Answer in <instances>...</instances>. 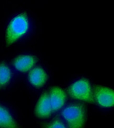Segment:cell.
Returning <instances> with one entry per match:
<instances>
[{"label":"cell","instance_id":"obj_1","mask_svg":"<svg viewBox=\"0 0 114 128\" xmlns=\"http://www.w3.org/2000/svg\"><path fill=\"white\" fill-rule=\"evenodd\" d=\"M29 22L28 16L25 13L16 15L11 20L6 30L5 42L10 46L24 36L28 32Z\"/></svg>","mask_w":114,"mask_h":128},{"label":"cell","instance_id":"obj_4","mask_svg":"<svg viewBox=\"0 0 114 128\" xmlns=\"http://www.w3.org/2000/svg\"><path fill=\"white\" fill-rule=\"evenodd\" d=\"M94 101L103 108L114 106V89L102 86H96L93 91Z\"/></svg>","mask_w":114,"mask_h":128},{"label":"cell","instance_id":"obj_8","mask_svg":"<svg viewBox=\"0 0 114 128\" xmlns=\"http://www.w3.org/2000/svg\"><path fill=\"white\" fill-rule=\"evenodd\" d=\"M29 80L33 86L40 88L44 85L48 79L46 72L41 67H35L32 69L29 74Z\"/></svg>","mask_w":114,"mask_h":128},{"label":"cell","instance_id":"obj_7","mask_svg":"<svg viewBox=\"0 0 114 128\" xmlns=\"http://www.w3.org/2000/svg\"><path fill=\"white\" fill-rule=\"evenodd\" d=\"M36 62L35 57L30 55H21L15 58L13 66L17 70L26 72L30 70Z\"/></svg>","mask_w":114,"mask_h":128},{"label":"cell","instance_id":"obj_5","mask_svg":"<svg viewBox=\"0 0 114 128\" xmlns=\"http://www.w3.org/2000/svg\"><path fill=\"white\" fill-rule=\"evenodd\" d=\"M52 111L49 94L48 92L43 93L38 100L35 106V114L39 118H47L51 115Z\"/></svg>","mask_w":114,"mask_h":128},{"label":"cell","instance_id":"obj_9","mask_svg":"<svg viewBox=\"0 0 114 128\" xmlns=\"http://www.w3.org/2000/svg\"><path fill=\"white\" fill-rule=\"evenodd\" d=\"M0 128H19L9 111L0 105Z\"/></svg>","mask_w":114,"mask_h":128},{"label":"cell","instance_id":"obj_2","mask_svg":"<svg viewBox=\"0 0 114 128\" xmlns=\"http://www.w3.org/2000/svg\"><path fill=\"white\" fill-rule=\"evenodd\" d=\"M61 114L68 128H84L86 111L83 105L70 104L62 110Z\"/></svg>","mask_w":114,"mask_h":128},{"label":"cell","instance_id":"obj_11","mask_svg":"<svg viewBox=\"0 0 114 128\" xmlns=\"http://www.w3.org/2000/svg\"><path fill=\"white\" fill-rule=\"evenodd\" d=\"M46 128H67L63 122L59 119H56L48 124Z\"/></svg>","mask_w":114,"mask_h":128},{"label":"cell","instance_id":"obj_10","mask_svg":"<svg viewBox=\"0 0 114 128\" xmlns=\"http://www.w3.org/2000/svg\"><path fill=\"white\" fill-rule=\"evenodd\" d=\"M11 77L12 73L10 68L6 64H0V89L9 84Z\"/></svg>","mask_w":114,"mask_h":128},{"label":"cell","instance_id":"obj_6","mask_svg":"<svg viewBox=\"0 0 114 128\" xmlns=\"http://www.w3.org/2000/svg\"><path fill=\"white\" fill-rule=\"evenodd\" d=\"M49 94V98L52 111L61 109L66 100V94L64 90L59 87L52 88Z\"/></svg>","mask_w":114,"mask_h":128},{"label":"cell","instance_id":"obj_3","mask_svg":"<svg viewBox=\"0 0 114 128\" xmlns=\"http://www.w3.org/2000/svg\"><path fill=\"white\" fill-rule=\"evenodd\" d=\"M68 92L74 99L88 103L94 102L93 90L87 79L81 78L74 82L69 87Z\"/></svg>","mask_w":114,"mask_h":128}]
</instances>
